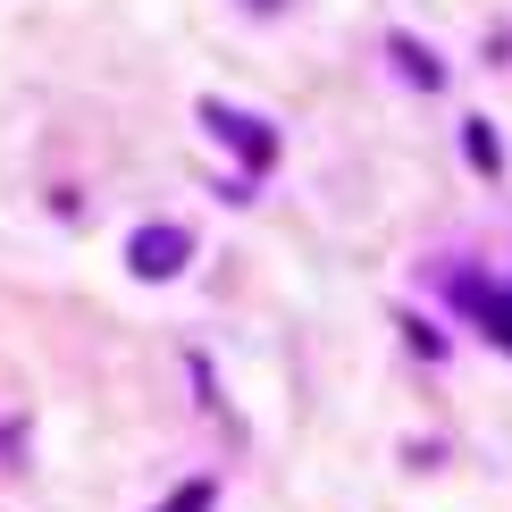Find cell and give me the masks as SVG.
<instances>
[{"instance_id": "3957f363", "label": "cell", "mask_w": 512, "mask_h": 512, "mask_svg": "<svg viewBox=\"0 0 512 512\" xmlns=\"http://www.w3.org/2000/svg\"><path fill=\"white\" fill-rule=\"evenodd\" d=\"M445 294H454V303H462V311H471L479 328H487V336H496V345L512 353V294H496V286H479V277H462V269L445 277Z\"/></svg>"}, {"instance_id": "277c9868", "label": "cell", "mask_w": 512, "mask_h": 512, "mask_svg": "<svg viewBox=\"0 0 512 512\" xmlns=\"http://www.w3.org/2000/svg\"><path fill=\"white\" fill-rule=\"evenodd\" d=\"M387 51H395V68H403V76H412V84H437V76H445V68H437V59H429V51H420V42H412V34H395V42H387Z\"/></svg>"}, {"instance_id": "8992f818", "label": "cell", "mask_w": 512, "mask_h": 512, "mask_svg": "<svg viewBox=\"0 0 512 512\" xmlns=\"http://www.w3.org/2000/svg\"><path fill=\"white\" fill-rule=\"evenodd\" d=\"M160 512H210V479H194V487H177Z\"/></svg>"}, {"instance_id": "6da1fadb", "label": "cell", "mask_w": 512, "mask_h": 512, "mask_svg": "<svg viewBox=\"0 0 512 512\" xmlns=\"http://www.w3.org/2000/svg\"><path fill=\"white\" fill-rule=\"evenodd\" d=\"M185 261H194V236H185V227H135V244H126V269H135V277H152V286H160V277H177Z\"/></svg>"}, {"instance_id": "5b68a950", "label": "cell", "mask_w": 512, "mask_h": 512, "mask_svg": "<svg viewBox=\"0 0 512 512\" xmlns=\"http://www.w3.org/2000/svg\"><path fill=\"white\" fill-rule=\"evenodd\" d=\"M462 135H471V160H479V168H496V160H504V152H496V126H487V118H471Z\"/></svg>"}, {"instance_id": "7a4b0ae2", "label": "cell", "mask_w": 512, "mask_h": 512, "mask_svg": "<svg viewBox=\"0 0 512 512\" xmlns=\"http://www.w3.org/2000/svg\"><path fill=\"white\" fill-rule=\"evenodd\" d=\"M202 126L227 143V152H244L252 168L277 160V126H269V118H244V110H227V101H202Z\"/></svg>"}, {"instance_id": "52a82bcc", "label": "cell", "mask_w": 512, "mask_h": 512, "mask_svg": "<svg viewBox=\"0 0 512 512\" xmlns=\"http://www.w3.org/2000/svg\"><path fill=\"white\" fill-rule=\"evenodd\" d=\"M244 9H261V17H269V9H286V0H244Z\"/></svg>"}]
</instances>
